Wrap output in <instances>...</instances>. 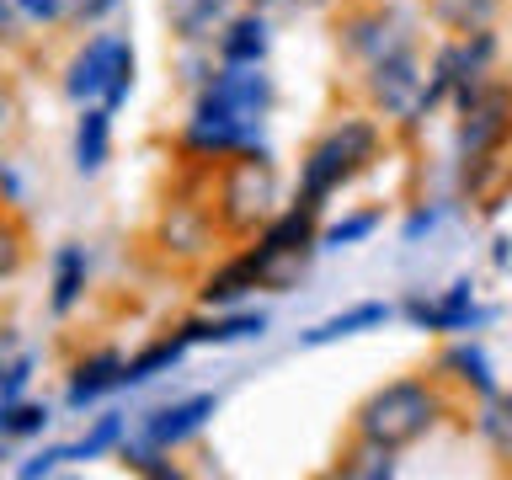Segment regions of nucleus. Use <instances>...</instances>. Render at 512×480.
<instances>
[{
    "label": "nucleus",
    "mask_w": 512,
    "mask_h": 480,
    "mask_svg": "<svg viewBox=\"0 0 512 480\" xmlns=\"http://www.w3.org/2000/svg\"><path fill=\"white\" fill-rule=\"evenodd\" d=\"M374 230H379V214H374V208H363V214H347V219H336L331 230H320V235H315V246L342 251V246H358V240H368Z\"/></svg>",
    "instance_id": "obj_29"
},
{
    "label": "nucleus",
    "mask_w": 512,
    "mask_h": 480,
    "mask_svg": "<svg viewBox=\"0 0 512 480\" xmlns=\"http://www.w3.org/2000/svg\"><path fill=\"white\" fill-rule=\"evenodd\" d=\"M0 459H6V443H0Z\"/></svg>",
    "instance_id": "obj_39"
},
{
    "label": "nucleus",
    "mask_w": 512,
    "mask_h": 480,
    "mask_svg": "<svg viewBox=\"0 0 512 480\" xmlns=\"http://www.w3.org/2000/svg\"><path fill=\"white\" fill-rule=\"evenodd\" d=\"M368 102L384 123H400V128H422V118L438 102H432V75L422 54H400V59H384V64H368Z\"/></svg>",
    "instance_id": "obj_7"
},
{
    "label": "nucleus",
    "mask_w": 512,
    "mask_h": 480,
    "mask_svg": "<svg viewBox=\"0 0 512 480\" xmlns=\"http://www.w3.org/2000/svg\"><path fill=\"white\" fill-rule=\"evenodd\" d=\"M203 176H208V166H192V182L171 187L166 203H160V214H155V224H150V240H155V251L166 256V262H203V256L224 240L208 187L192 192ZM208 182H214V176H208Z\"/></svg>",
    "instance_id": "obj_5"
},
{
    "label": "nucleus",
    "mask_w": 512,
    "mask_h": 480,
    "mask_svg": "<svg viewBox=\"0 0 512 480\" xmlns=\"http://www.w3.org/2000/svg\"><path fill=\"white\" fill-rule=\"evenodd\" d=\"M107 160H112V107L91 102V107H80V118H75V171L96 176Z\"/></svg>",
    "instance_id": "obj_18"
},
{
    "label": "nucleus",
    "mask_w": 512,
    "mask_h": 480,
    "mask_svg": "<svg viewBox=\"0 0 512 480\" xmlns=\"http://www.w3.org/2000/svg\"><path fill=\"white\" fill-rule=\"evenodd\" d=\"M91 288V251L86 246H59L54 262H48V310H54L59 320L80 310V299H86Z\"/></svg>",
    "instance_id": "obj_16"
},
{
    "label": "nucleus",
    "mask_w": 512,
    "mask_h": 480,
    "mask_svg": "<svg viewBox=\"0 0 512 480\" xmlns=\"http://www.w3.org/2000/svg\"><path fill=\"white\" fill-rule=\"evenodd\" d=\"M128 438V416H118V411H107V416H96L91 422V432H80L75 443H64V459L70 464H80V459H96V454H112Z\"/></svg>",
    "instance_id": "obj_26"
},
{
    "label": "nucleus",
    "mask_w": 512,
    "mask_h": 480,
    "mask_svg": "<svg viewBox=\"0 0 512 480\" xmlns=\"http://www.w3.org/2000/svg\"><path fill=\"white\" fill-rule=\"evenodd\" d=\"M16 118H22V102H16V91L0 80V144L16 134Z\"/></svg>",
    "instance_id": "obj_35"
},
{
    "label": "nucleus",
    "mask_w": 512,
    "mask_h": 480,
    "mask_svg": "<svg viewBox=\"0 0 512 480\" xmlns=\"http://www.w3.org/2000/svg\"><path fill=\"white\" fill-rule=\"evenodd\" d=\"M112 390H123V352L118 347H91L70 363V384H64V406L86 411L96 400H107Z\"/></svg>",
    "instance_id": "obj_11"
},
{
    "label": "nucleus",
    "mask_w": 512,
    "mask_h": 480,
    "mask_svg": "<svg viewBox=\"0 0 512 480\" xmlns=\"http://www.w3.org/2000/svg\"><path fill=\"white\" fill-rule=\"evenodd\" d=\"M118 459H123V470H134V475H155V480H176V475H182L166 448H155V443H144V438H123L118 443Z\"/></svg>",
    "instance_id": "obj_28"
},
{
    "label": "nucleus",
    "mask_w": 512,
    "mask_h": 480,
    "mask_svg": "<svg viewBox=\"0 0 512 480\" xmlns=\"http://www.w3.org/2000/svg\"><path fill=\"white\" fill-rule=\"evenodd\" d=\"M475 432L486 438V448H491L496 459H512V390H491V395H480Z\"/></svg>",
    "instance_id": "obj_24"
},
{
    "label": "nucleus",
    "mask_w": 512,
    "mask_h": 480,
    "mask_svg": "<svg viewBox=\"0 0 512 480\" xmlns=\"http://www.w3.org/2000/svg\"><path fill=\"white\" fill-rule=\"evenodd\" d=\"M438 374H448L454 384H464L470 395H491L496 390V374H491V358L480 352L475 342H454L438 358Z\"/></svg>",
    "instance_id": "obj_22"
},
{
    "label": "nucleus",
    "mask_w": 512,
    "mask_h": 480,
    "mask_svg": "<svg viewBox=\"0 0 512 480\" xmlns=\"http://www.w3.org/2000/svg\"><path fill=\"white\" fill-rule=\"evenodd\" d=\"M219 411L214 395H187V400H171V406H155L150 416H139L134 438L166 448V454H176V448H187L198 432L208 427V416Z\"/></svg>",
    "instance_id": "obj_10"
},
{
    "label": "nucleus",
    "mask_w": 512,
    "mask_h": 480,
    "mask_svg": "<svg viewBox=\"0 0 512 480\" xmlns=\"http://www.w3.org/2000/svg\"><path fill=\"white\" fill-rule=\"evenodd\" d=\"M134 70H139L134 43H128L123 32H91V38L64 59V96H70L75 107L102 102V107L118 112L128 102V91H134Z\"/></svg>",
    "instance_id": "obj_4"
},
{
    "label": "nucleus",
    "mask_w": 512,
    "mask_h": 480,
    "mask_svg": "<svg viewBox=\"0 0 512 480\" xmlns=\"http://www.w3.org/2000/svg\"><path fill=\"white\" fill-rule=\"evenodd\" d=\"M395 470H400V464H395V448H384V443H374V438H352V448L336 459L331 475H342V480H390Z\"/></svg>",
    "instance_id": "obj_23"
},
{
    "label": "nucleus",
    "mask_w": 512,
    "mask_h": 480,
    "mask_svg": "<svg viewBox=\"0 0 512 480\" xmlns=\"http://www.w3.org/2000/svg\"><path fill=\"white\" fill-rule=\"evenodd\" d=\"M64 464H70V459H64V448H43V454H32V459L16 464V475H22V480H43V475L64 470Z\"/></svg>",
    "instance_id": "obj_32"
},
{
    "label": "nucleus",
    "mask_w": 512,
    "mask_h": 480,
    "mask_svg": "<svg viewBox=\"0 0 512 480\" xmlns=\"http://www.w3.org/2000/svg\"><path fill=\"white\" fill-rule=\"evenodd\" d=\"M16 16H22L27 27H59L70 22V0H11Z\"/></svg>",
    "instance_id": "obj_31"
},
{
    "label": "nucleus",
    "mask_w": 512,
    "mask_h": 480,
    "mask_svg": "<svg viewBox=\"0 0 512 480\" xmlns=\"http://www.w3.org/2000/svg\"><path fill=\"white\" fill-rule=\"evenodd\" d=\"M54 422V411L43 406V400H16V406H6V438H43V427Z\"/></svg>",
    "instance_id": "obj_30"
},
{
    "label": "nucleus",
    "mask_w": 512,
    "mask_h": 480,
    "mask_svg": "<svg viewBox=\"0 0 512 480\" xmlns=\"http://www.w3.org/2000/svg\"><path fill=\"white\" fill-rule=\"evenodd\" d=\"M32 374H38V358L16 347V336H0V406H16L32 390Z\"/></svg>",
    "instance_id": "obj_25"
},
{
    "label": "nucleus",
    "mask_w": 512,
    "mask_h": 480,
    "mask_svg": "<svg viewBox=\"0 0 512 480\" xmlns=\"http://www.w3.org/2000/svg\"><path fill=\"white\" fill-rule=\"evenodd\" d=\"M32 262V235L16 208H0V283L22 278V267Z\"/></svg>",
    "instance_id": "obj_27"
},
{
    "label": "nucleus",
    "mask_w": 512,
    "mask_h": 480,
    "mask_svg": "<svg viewBox=\"0 0 512 480\" xmlns=\"http://www.w3.org/2000/svg\"><path fill=\"white\" fill-rule=\"evenodd\" d=\"M0 208H6V198H0Z\"/></svg>",
    "instance_id": "obj_40"
},
{
    "label": "nucleus",
    "mask_w": 512,
    "mask_h": 480,
    "mask_svg": "<svg viewBox=\"0 0 512 480\" xmlns=\"http://www.w3.org/2000/svg\"><path fill=\"white\" fill-rule=\"evenodd\" d=\"M182 358H187V336H182V331H171V336H160V342L139 347L134 358H123V390H139V384L171 374Z\"/></svg>",
    "instance_id": "obj_19"
},
{
    "label": "nucleus",
    "mask_w": 512,
    "mask_h": 480,
    "mask_svg": "<svg viewBox=\"0 0 512 480\" xmlns=\"http://www.w3.org/2000/svg\"><path fill=\"white\" fill-rule=\"evenodd\" d=\"M512 139V86L502 80H486L470 102L459 107V160H464V182L470 176H486L496 160H502Z\"/></svg>",
    "instance_id": "obj_6"
},
{
    "label": "nucleus",
    "mask_w": 512,
    "mask_h": 480,
    "mask_svg": "<svg viewBox=\"0 0 512 480\" xmlns=\"http://www.w3.org/2000/svg\"><path fill=\"white\" fill-rule=\"evenodd\" d=\"M192 102H208L230 118L262 128L267 112H272V75L262 64H214V75L192 91Z\"/></svg>",
    "instance_id": "obj_8"
},
{
    "label": "nucleus",
    "mask_w": 512,
    "mask_h": 480,
    "mask_svg": "<svg viewBox=\"0 0 512 480\" xmlns=\"http://www.w3.org/2000/svg\"><path fill=\"white\" fill-rule=\"evenodd\" d=\"M342 48L368 70V64L416 54V32H411L406 16L390 11V6H352L342 16Z\"/></svg>",
    "instance_id": "obj_9"
},
{
    "label": "nucleus",
    "mask_w": 512,
    "mask_h": 480,
    "mask_svg": "<svg viewBox=\"0 0 512 480\" xmlns=\"http://www.w3.org/2000/svg\"><path fill=\"white\" fill-rule=\"evenodd\" d=\"M395 310L390 304H352V310H342V315H331V320H320V326H310L299 336V347H331V342H342V336H358V331H374V326H384Z\"/></svg>",
    "instance_id": "obj_20"
},
{
    "label": "nucleus",
    "mask_w": 512,
    "mask_h": 480,
    "mask_svg": "<svg viewBox=\"0 0 512 480\" xmlns=\"http://www.w3.org/2000/svg\"><path fill=\"white\" fill-rule=\"evenodd\" d=\"M187 336V347H230V342H251V336L267 331L262 310H198L192 320L176 326Z\"/></svg>",
    "instance_id": "obj_14"
},
{
    "label": "nucleus",
    "mask_w": 512,
    "mask_h": 480,
    "mask_svg": "<svg viewBox=\"0 0 512 480\" xmlns=\"http://www.w3.org/2000/svg\"><path fill=\"white\" fill-rule=\"evenodd\" d=\"M22 16H16V6H11V0H0V43H16V38H22Z\"/></svg>",
    "instance_id": "obj_36"
},
{
    "label": "nucleus",
    "mask_w": 512,
    "mask_h": 480,
    "mask_svg": "<svg viewBox=\"0 0 512 480\" xmlns=\"http://www.w3.org/2000/svg\"><path fill=\"white\" fill-rule=\"evenodd\" d=\"M379 144H384V134H379L374 118H363V112L336 118L326 134L310 144V155L299 160V203L326 208V198H336L352 176L379 160Z\"/></svg>",
    "instance_id": "obj_3"
},
{
    "label": "nucleus",
    "mask_w": 512,
    "mask_h": 480,
    "mask_svg": "<svg viewBox=\"0 0 512 480\" xmlns=\"http://www.w3.org/2000/svg\"><path fill=\"white\" fill-rule=\"evenodd\" d=\"M0 438H6V406H0Z\"/></svg>",
    "instance_id": "obj_38"
},
{
    "label": "nucleus",
    "mask_w": 512,
    "mask_h": 480,
    "mask_svg": "<svg viewBox=\"0 0 512 480\" xmlns=\"http://www.w3.org/2000/svg\"><path fill=\"white\" fill-rule=\"evenodd\" d=\"M262 278H256L251 251H235L230 262H214L198 283V310H240V299H251Z\"/></svg>",
    "instance_id": "obj_13"
},
{
    "label": "nucleus",
    "mask_w": 512,
    "mask_h": 480,
    "mask_svg": "<svg viewBox=\"0 0 512 480\" xmlns=\"http://www.w3.org/2000/svg\"><path fill=\"white\" fill-rule=\"evenodd\" d=\"M240 6H256V11H267V6H278V0H240Z\"/></svg>",
    "instance_id": "obj_37"
},
{
    "label": "nucleus",
    "mask_w": 512,
    "mask_h": 480,
    "mask_svg": "<svg viewBox=\"0 0 512 480\" xmlns=\"http://www.w3.org/2000/svg\"><path fill=\"white\" fill-rule=\"evenodd\" d=\"M118 6L123 0H70V22L75 27H96V22H107Z\"/></svg>",
    "instance_id": "obj_33"
},
{
    "label": "nucleus",
    "mask_w": 512,
    "mask_h": 480,
    "mask_svg": "<svg viewBox=\"0 0 512 480\" xmlns=\"http://www.w3.org/2000/svg\"><path fill=\"white\" fill-rule=\"evenodd\" d=\"M443 411H448V400L438 390V379H422V374L390 379L374 395H363V406L352 411V438H374V443L400 454V448L422 443L443 422Z\"/></svg>",
    "instance_id": "obj_2"
},
{
    "label": "nucleus",
    "mask_w": 512,
    "mask_h": 480,
    "mask_svg": "<svg viewBox=\"0 0 512 480\" xmlns=\"http://www.w3.org/2000/svg\"><path fill=\"white\" fill-rule=\"evenodd\" d=\"M235 16V0H166V22L176 32V43H198L214 48V38L224 32V22Z\"/></svg>",
    "instance_id": "obj_17"
},
{
    "label": "nucleus",
    "mask_w": 512,
    "mask_h": 480,
    "mask_svg": "<svg viewBox=\"0 0 512 480\" xmlns=\"http://www.w3.org/2000/svg\"><path fill=\"white\" fill-rule=\"evenodd\" d=\"M208 198H214V219L224 240H256V230L283 203V176L262 144H251V150H235L214 166Z\"/></svg>",
    "instance_id": "obj_1"
},
{
    "label": "nucleus",
    "mask_w": 512,
    "mask_h": 480,
    "mask_svg": "<svg viewBox=\"0 0 512 480\" xmlns=\"http://www.w3.org/2000/svg\"><path fill=\"white\" fill-rule=\"evenodd\" d=\"M267 48H272V22L267 11H235L230 22H224V32L214 38V59L219 64H267Z\"/></svg>",
    "instance_id": "obj_15"
},
{
    "label": "nucleus",
    "mask_w": 512,
    "mask_h": 480,
    "mask_svg": "<svg viewBox=\"0 0 512 480\" xmlns=\"http://www.w3.org/2000/svg\"><path fill=\"white\" fill-rule=\"evenodd\" d=\"M406 320H416L422 331H470L486 320V310H475V288L470 283H448L438 299L411 294L406 299Z\"/></svg>",
    "instance_id": "obj_12"
},
{
    "label": "nucleus",
    "mask_w": 512,
    "mask_h": 480,
    "mask_svg": "<svg viewBox=\"0 0 512 480\" xmlns=\"http://www.w3.org/2000/svg\"><path fill=\"white\" fill-rule=\"evenodd\" d=\"M432 22L443 32H491L496 16H502V0H427Z\"/></svg>",
    "instance_id": "obj_21"
},
{
    "label": "nucleus",
    "mask_w": 512,
    "mask_h": 480,
    "mask_svg": "<svg viewBox=\"0 0 512 480\" xmlns=\"http://www.w3.org/2000/svg\"><path fill=\"white\" fill-rule=\"evenodd\" d=\"M0 198H6V208H22L27 203V187H22V171L11 166L6 155H0Z\"/></svg>",
    "instance_id": "obj_34"
}]
</instances>
